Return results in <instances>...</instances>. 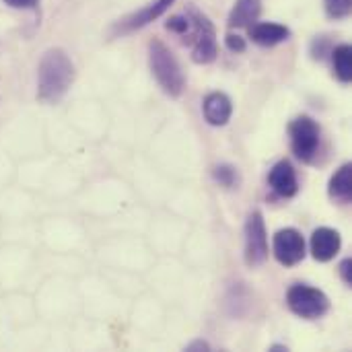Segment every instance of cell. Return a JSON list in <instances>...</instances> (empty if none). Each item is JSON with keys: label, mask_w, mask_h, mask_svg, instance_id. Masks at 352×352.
I'll return each instance as SVG.
<instances>
[{"label": "cell", "mask_w": 352, "mask_h": 352, "mask_svg": "<svg viewBox=\"0 0 352 352\" xmlns=\"http://www.w3.org/2000/svg\"><path fill=\"white\" fill-rule=\"evenodd\" d=\"M74 80V64L66 52L47 50L37 68V97L45 103H58Z\"/></svg>", "instance_id": "1"}, {"label": "cell", "mask_w": 352, "mask_h": 352, "mask_svg": "<svg viewBox=\"0 0 352 352\" xmlns=\"http://www.w3.org/2000/svg\"><path fill=\"white\" fill-rule=\"evenodd\" d=\"M148 64H151V70H153L157 82L161 85V89L171 97H179L186 87L184 72H182L175 56L159 39L148 43Z\"/></svg>", "instance_id": "2"}, {"label": "cell", "mask_w": 352, "mask_h": 352, "mask_svg": "<svg viewBox=\"0 0 352 352\" xmlns=\"http://www.w3.org/2000/svg\"><path fill=\"white\" fill-rule=\"evenodd\" d=\"M188 16H190V29L184 39L192 47V60L196 64H210L219 54L214 25L208 21L206 14H202L196 8H190Z\"/></svg>", "instance_id": "3"}, {"label": "cell", "mask_w": 352, "mask_h": 352, "mask_svg": "<svg viewBox=\"0 0 352 352\" xmlns=\"http://www.w3.org/2000/svg\"><path fill=\"white\" fill-rule=\"evenodd\" d=\"M287 303L293 314H297L299 318H305V320H318V318L326 316L330 309L328 297L320 289H314L307 285L291 287L287 293Z\"/></svg>", "instance_id": "4"}, {"label": "cell", "mask_w": 352, "mask_h": 352, "mask_svg": "<svg viewBox=\"0 0 352 352\" xmlns=\"http://www.w3.org/2000/svg\"><path fill=\"white\" fill-rule=\"evenodd\" d=\"M289 132H291L293 153L301 161H311L320 148V126L311 118L301 116L293 120V124L289 126Z\"/></svg>", "instance_id": "5"}, {"label": "cell", "mask_w": 352, "mask_h": 352, "mask_svg": "<svg viewBox=\"0 0 352 352\" xmlns=\"http://www.w3.org/2000/svg\"><path fill=\"white\" fill-rule=\"evenodd\" d=\"M268 258V235L262 212H252L245 223V264L256 268Z\"/></svg>", "instance_id": "6"}, {"label": "cell", "mask_w": 352, "mask_h": 352, "mask_svg": "<svg viewBox=\"0 0 352 352\" xmlns=\"http://www.w3.org/2000/svg\"><path fill=\"white\" fill-rule=\"evenodd\" d=\"M274 256L287 268L297 266L305 258V241H303L301 233L295 229L278 231L274 235Z\"/></svg>", "instance_id": "7"}, {"label": "cell", "mask_w": 352, "mask_h": 352, "mask_svg": "<svg viewBox=\"0 0 352 352\" xmlns=\"http://www.w3.org/2000/svg\"><path fill=\"white\" fill-rule=\"evenodd\" d=\"M340 235L334 229L322 227L316 229L311 235V254L318 262H330L338 252H340Z\"/></svg>", "instance_id": "8"}, {"label": "cell", "mask_w": 352, "mask_h": 352, "mask_svg": "<svg viewBox=\"0 0 352 352\" xmlns=\"http://www.w3.org/2000/svg\"><path fill=\"white\" fill-rule=\"evenodd\" d=\"M268 182L272 186V190L283 196V198H293L299 190V184H297V173L293 169V165L289 161H280L272 167L270 175H268Z\"/></svg>", "instance_id": "9"}, {"label": "cell", "mask_w": 352, "mask_h": 352, "mask_svg": "<svg viewBox=\"0 0 352 352\" xmlns=\"http://www.w3.org/2000/svg\"><path fill=\"white\" fill-rule=\"evenodd\" d=\"M204 118L210 126H225L231 120L233 113V103L225 93H210L204 99Z\"/></svg>", "instance_id": "10"}, {"label": "cell", "mask_w": 352, "mask_h": 352, "mask_svg": "<svg viewBox=\"0 0 352 352\" xmlns=\"http://www.w3.org/2000/svg\"><path fill=\"white\" fill-rule=\"evenodd\" d=\"M291 31L285 25L278 23H254L250 29V37L258 43V45H276L285 39H289Z\"/></svg>", "instance_id": "11"}, {"label": "cell", "mask_w": 352, "mask_h": 352, "mask_svg": "<svg viewBox=\"0 0 352 352\" xmlns=\"http://www.w3.org/2000/svg\"><path fill=\"white\" fill-rule=\"evenodd\" d=\"M173 4V0H155V2H151L148 6H144L142 10H138L136 14H132V16H128V19H124L122 21V25H120V29L122 31H134V29H140V27H144V25H148L151 21H155V19H159L169 6Z\"/></svg>", "instance_id": "12"}, {"label": "cell", "mask_w": 352, "mask_h": 352, "mask_svg": "<svg viewBox=\"0 0 352 352\" xmlns=\"http://www.w3.org/2000/svg\"><path fill=\"white\" fill-rule=\"evenodd\" d=\"M262 12V0H237L231 14H229V27H252Z\"/></svg>", "instance_id": "13"}, {"label": "cell", "mask_w": 352, "mask_h": 352, "mask_svg": "<svg viewBox=\"0 0 352 352\" xmlns=\"http://www.w3.org/2000/svg\"><path fill=\"white\" fill-rule=\"evenodd\" d=\"M330 196L342 204L351 202L352 198V167L351 165H342L334 177L330 179Z\"/></svg>", "instance_id": "14"}, {"label": "cell", "mask_w": 352, "mask_h": 352, "mask_svg": "<svg viewBox=\"0 0 352 352\" xmlns=\"http://www.w3.org/2000/svg\"><path fill=\"white\" fill-rule=\"evenodd\" d=\"M332 62H334V74L338 76L340 82H351L352 78V50L351 45H338L332 52Z\"/></svg>", "instance_id": "15"}, {"label": "cell", "mask_w": 352, "mask_h": 352, "mask_svg": "<svg viewBox=\"0 0 352 352\" xmlns=\"http://www.w3.org/2000/svg\"><path fill=\"white\" fill-rule=\"evenodd\" d=\"M326 12L332 19H344L351 14V0H326Z\"/></svg>", "instance_id": "16"}, {"label": "cell", "mask_w": 352, "mask_h": 352, "mask_svg": "<svg viewBox=\"0 0 352 352\" xmlns=\"http://www.w3.org/2000/svg\"><path fill=\"white\" fill-rule=\"evenodd\" d=\"M214 177H217L219 184H223V186H227V188H231V186L237 184V171H235V167H231V165H221V167H217V169H214Z\"/></svg>", "instance_id": "17"}, {"label": "cell", "mask_w": 352, "mask_h": 352, "mask_svg": "<svg viewBox=\"0 0 352 352\" xmlns=\"http://www.w3.org/2000/svg\"><path fill=\"white\" fill-rule=\"evenodd\" d=\"M165 27H167L169 31L177 33V35H186L188 29H190V16H188V14H175V16H171V19L165 23Z\"/></svg>", "instance_id": "18"}, {"label": "cell", "mask_w": 352, "mask_h": 352, "mask_svg": "<svg viewBox=\"0 0 352 352\" xmlns=\"http://www.w3.org/2000/svg\"><path fill=\"white\" fill-rule=\"evenodd\" d=\"M227 47H229L231 52H243V50H245V41H243V37L229 33V35H227Z\"/></svg>", "instance_id": "19"}, {"label": "cell", "mask_w": 352, "mask_h": 352, "mask_svg": "<svg viewBox=\"0 0 352 352\" xmlns=\"http://www.w3.org/2000/svg\"><path fill=\"white\" fill-rule=\"evenodd\" d=\"M340 274H342V280L351 287L352 285V260H344L342 264H340Z\"/></svg>", "instance_id": "20"}, {"label": "cell", "mask_w": 352, "mask_h": 352, "mask_svg": "<svg viewBox=\"0 0 352 352\" xmlns=\"http://www.w3.org/2000/svg\"><path fill=\"white\" fill-rule=\"evenodd\" d=\"M39 0H4V4L12 8H33Z\"/></svg>", "instance_id": "21"}, {"label": "cell", "mask_w": 352, "mask_h": 352, "mask_svg": "<svg viewBox=\"0 0 352 352\" xmlns=\"http://www.w3.org/2000/svg\"><path fill=\"white\" fill-rule=\"evenodd\" d=\"M196 349H202V351H210V346H208L206 342H202V340H198V342H194V344H190V346H188V351H196Z\"/></svg>", "instance_id": "22"}]
</instances>
